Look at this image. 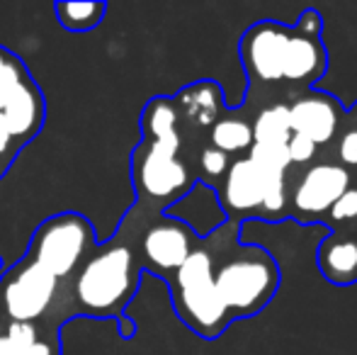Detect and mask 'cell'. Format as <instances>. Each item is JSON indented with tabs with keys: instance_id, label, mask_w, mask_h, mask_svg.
Returning <instances> with one entry per match:
<instances>
[{
	"instance_id": "cell-1",
	"label": "cell",
	"mask_w": 357,
	"mask_h": 355,
	"mask_svg": "<svg viewBox=\"0 0 357 355\" xmlns=\"http://www.w3.org/2000/svg\"><path fill=\"white\" fill-rule=\"evenodd\" d=\"M142 144L132 151L137 207L149 214L168 212L195 188V173L183 158V132L173 98H151L142 112Z\"/></svg>"
},
{
	"instance_id": "cell-2",
	"label": "cell",
	"mask_w": 357,
	"mask_h": 355,
	"mask_svg": "<svg viewBox=\"0 0 357 355\" xmlns=\"http://www.w3.org/2000/svg\"><path fill=\"white\" fill-rule=\"evenodd\" d=\"M144 280L142 263L134 251V239L124 229L117 236L95 246L73 275L71 299L75 314L95 319H114L122 338H132L137 324L127 317V307Z\"/></svg>"
},
{
	"instance_id": "cell-3",
	"label": "cell",
	"mask_w": 357,
	"mask_h": 355,
	"mask_svg": "<svg viewBox=\"0 0 357 355\" xmlns=\"http://www.w3.org/2000/svg\"><path fill=\"white\" fill-rule=\"evenodd\" d=\"M214 261V285L229 319L258 314L280 287V268L260 246H241L238 224L221 222L207 234Z\"/></svg>"
},
{
	"instance_id": "cell-4",
	"label": "cell",
	"mask_w": 357,
	"mask_h": 355,
	"mask_svg": "<svg viewBox=\"0 0 357 355\" xmlns=\"http://www.w3.org/2000/svg\"><path fill=\"white\" fill-rule=\"evenodd\" d=\"M175 314L202 338H216L231 324L214 285V261L207 241H199L168 280Z\"/></svg>"
},
{
	"instance_id": "cell-5",
	"label": "cell",
	"mask_w": 357,
	"mask_h": 355,
	"mask_svg": "<svg viewBox=\"0 0 357 355\" xmlns=\"http://www.w3.org/2000/svg\"><path fill=\"white\" fill-rule=\"evenodd\" d=\"M95 248V227L88 217L75 212L44 219L32 234L27 258L61 282L73 280L78 268Z\"/></svg>"
},
{
	"instance_id": "cell-6",
	"label": "cell",
	"mask_w": 357,
	"mask_h": 355,
	"mask_svg": "<svg viewBox=\"0 0 357 355\" xmlns=\"http://www.w3.org/2000/svg\"><path fill=\"white\" fill-rule=\"evenodd\" d=\"M219 202L231 222L243 217L282 219L289 202L284 176L263 171L248 156L231 161L219 188Z\"/></svg>"
},
{
	"instance_id": "cell-7",
	"label": "cell",
	"mask_w": 357,
	"mask_h": 355,
	"mask_svg": "<svg viewBox=\"0 0 357 355\" xmlns=\"http://www.w3.org/2000/svg\"><path fill=\"white\" fill-rule=\"evenodd\" d=\"M66 282L49 275L27 256L0 273V317L17 324H39L59 312ZM63 324L59 317H54Z\"/></svg>"
},
{
	"instance_id": "cell-8",
	"label": "cell",
	"mask_w": 357,
	"mask_h": 355,
	"mask_svg": "<svg viewBox=\"0 0 357 355\" xmlns=\"http://www.w3.org/2000/svg\"><path fill=\"white\" fill-rule=\"evenodd\" d=\"M0 119L22 146L37 139L47 119V100L22 59L0 47Z\"/></svg>"
},
{
	"instance_id": "cell-9",
	"label": "cell",
	"mask_w": 357,
	"mask_h": 355,
	"mask_svg": "<svg viewBox=\"0 0 357 355\" xmlns=\"http://www.w3.org/2000/svg\"><path fill=\"white\" fill-rule=\"evenodd\" d=\"M199 241L202 239L190 229L188 222H180L168 214H151V222L144 227L142 236L134 239V251L142 270L170 280Z\"/></svg>"
},
{
	"instance_id": "cell-10",
	"label": "cell",
	"mask_w": 357,
	"mask_h": 355,
	"mask_svg": "<svg viewBox=\"0 0 357 355\" xmlns=\"http://www.w3.org/2000/svg\"><path fill=\"white\" fill-rule=\"evenodd\" d=\"M291 27H284L273 20L258 22L241 37V63L248 73L250 90L282 86L287 44Z\"/></svg>"
},
{
	"instance_id": "cell-11",
	"label": "cell",
	"mask_w": 357,
	"mask_h": 355,
	"mask_svg": "<svg viewBox=\"0 0 357 355\" xmlns=\"http://www.w3.org/2000/svg\"><path fill=\"white\" fill-rule=\"evenodd\" d=\"M350 188V173L340 163L324 161L311 166L289 195L291 214L299 222H314V219L328 214L335 199Z\"/></svg>"
},
{
	"instance_id": "cell-12",
	"label": "cell",
	"mask_w": 357,
	"mask_h": 355,
	"mask_svg": "<svg viewBox=\"0 0 357 355\" xmlns=\"http://www.w3.org/2000/svg\"><path fill=\"white\" fill-rule=\"evenodd\" d=\"M289 127L291 134L306 137L316 144V146H328L335 137L340 134L345 124V109L331 93H321V90H304L299 93L289 105Z\"/></svg>"
},
{
	"instance_id": "cell-13",
	"label": "cell",
	"mask_w": 357,
	"mask_h": 355,
	"mask_svg": "<svg viewBox=\"0 0 357 355\" xmlns=\"http://www.w3.org/2000/svg\"><path fill=\"white\" fill-rule=\"evenodd\" d=\"M328 68V54L321 42V37L306 34L301 29L291 27L289 44H287V59H284V73H282V86L311 90L316 81L326 73Z\"/></svg>"
},
{
	"instance_id": "cell-14",
	"label": "cell",
	"mask_w": 357,
	"mask_h": 355,
	"mask_svg": "<svg viewBox=\"0 0 357 355\" xmlns=\"http://www.w3.org/2000/svg\"><path fill=\"white\" fill-rule=\"evenodd\" d=\"M173 105L178 109L180 129L188 132H202L212 129V124L224 114V93L219 83L214 81H199L192 86L183 88L173 95Z\"/></svg>"
},
{
	"instance_id": "cell-15",
	"label": "cell",
	"mask_w": 357,
	"mask_h": 355,
	"mask_svg": "<svg viewBox=\"0 0 357 355\" xmlns=\"http://www.w3.org/2000/svg\"><path fill=\"white\" fill-rule=\"evenodd\" d=\"M319 270L328 282L333 285H353L357 282V236L355 234H328L319 243Z\"/></svg>"
},
{
	"instance_id": "cell-16",
	"label": "cell",
	"mask_w": 357,
	"mask_h": 355,
	"mask_svg": "<svg viewBox=\"0 0 357 355\" xmlns=\"http://www.w3.org/2000/svg\"><path fill=\"white\" fill-rule=\"evenodd\" d=\"M0 355H61L59 333H42L39 324H17L0 317Z\"/></svg>"
},
{
	"instance_id": "cell-17",
	"label": "cell",
	"mask_w": 357,
	"mask_h": 355,
	"mask_svg": "<svg viewBox=\"0 0 357 355\" xmlns=\"http://www.w3.org/2000/svg\"><path fill=\"white\" fill-rule=\"evenodd\" d=\"M209 144L214 149H219L226 156L234 153H243L253 146V127L250 119H245L241 112H229L224 109L219 119L209 129Z\"/></svg>"
},
{
	"instance_id": "cell-18",
	"label": "cell",
	"mask_w": 357,
	"mask_h": 355,
	"mask_svg": "<svg viewBox=\"0 0 357 355\" xmlns=\"http://www.w3.org/2000/svg\"><path fill=\"white\" fill-rule=\"evenodd\" d=\"M54 15H56L59 24L68 32H90L98 24H102L105 15H107V3L102 0H63V3L54 5Z\"/></svg>"
},
{
	"instance_id": "cell-19",
	"label": "cell",
	"mask_w": 357,
	"mask_h": 355,
	"mask_svg": "<svg viewBox=\"0 0 357 355\" xmlns=\"http://www.w3.org/2000/svg\"><path fill=\"white\" fill-rule=\"evenodd\" d=\"M253 127V142L255 144H284L291 137L289 127V112L284 103H273L263 107L250 122Z\"/></svg>"
},
{
	"instance_id": "cell-20",
	"label": "cell",
	"mask_w": 357,
	"mask_h": 355,
	"mask_svg": "<svg viewBox=\"0 0 357 355\" xmlns=\"http://www.w3.org/2000/svg\"><path fill=\"white\" fill-rule=\"evenodd\" d=\"M248 158L258 163L263 171L273 173V176H284L289 171V156H287V144H255L248 149Z\"/></svg>"
},
{
	"instance_id": "cell-21",
	"label": "cell",
	"mask_w": 357,
	"mask_h": 355,
	"mask_svg": "<svg viewBox=\"0 0 357 355\" xmlns=\"http://www.w3.org/2000/svg\"><path fill=\"white\" fill-rule=\"evenodd\" d=\"M229 166H231V156H226L219 149H214L212 144H207V146H202V151L197 156V173H199L197 178L209 185H219V180H224Z\"/></svg>"
},
{
	"instance_id": "cell-22",
	"label": "cell",
	"mask_w": 357,
	"mask_h": 355,
	"mask_svg": "<svg viewBox=\"0 0 357 355\" xmlns=\"http://www.w3.org/2000/svg\"><path fill=\"white\" fill-rule=\"evenodd\" d=\"M22 149H24L22 144H20L17 139L8 132L5 122L0 119V180L10 173V168H13V163L17 161V156H20Z\"/></svg>"
},
{
	"instance_id": "cell-23",
	"label": "cell",
	"mask_w": 357,
	"mask_h": 355,
	"mask_svg": "<svg viewBox=\"0 0 357 355\" xmlns=\"http://www.w3.org/2000/svg\"><path fill=\"white\" fill-rule=\"evenodd\" d=\"M316 151H319V146L311 139L299 137V134H291L289 142H287V156H289L291 166H309L316 158Z\"/></svg>"
},
{
	"instance_id": "cell-24",
	"label": "cell",
	"mask_w": 357,
	"mask_h": 355,
	"mask_svg": "<svg viewBox=\"0 0 357 355\" xmlns=\"http://www.w3.org/2000/svg\"><path fill=\"white\" fill-rule=\"evenodd\" d=\"M328 217L333 219L335 224H348V222H355L357 219V188L350 185L338 199L335 204L328 209Z\"/></svg>"
},
{
	"instance_id": "cell-25",
	"label": "cell",
	"mask_w": 357,
	"mask_h": 355,
	"mask_svg": "<svg viewBox=\"0 0 357 355\" xmlns=\"http://www.w3.org/2000/svg\"><path fill=\"white\" fill-rule=\"evenodd\" d=\"M348 122V119H345ZM338 161L340 166L348 171V168H357V127L348 122V127L340 129L338 134Z\"/></svg>"
},
{
	"instance_id": "cell-26",
	"label": "cell",
	"mask_w": 357,
	"mask_h": 355,
	"mask_svg": "<svg viewBox=\"0 0 357 355\" xmlns=\"http://www.w3.org/2000/svg\"><path fill=\"white\" fill-rule=\"evenodd\" d=\"M296 29L306 34H314V37H321V29H324V20H321L319 10H304L296 22Z\"/></svg>"
},
{
	"instance_id": "cell-27",
	"label": "cell",
	"mask_w": 357,
	"mask_h": 355,
	"mask_svg": "<svg viewBox=\"0 0 357 355\" xmlns=\"http://www.w3.org/2000/svg\"><path fill=\"white\" fill-rule=\"evenodd\" d=\"M345 117H348V122L353 124V127H357V103L353 105V107H350V112L345 114Z\"/></svg>"
}]
</instances>
